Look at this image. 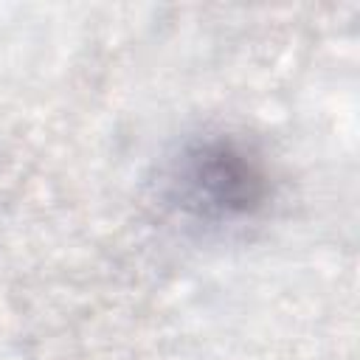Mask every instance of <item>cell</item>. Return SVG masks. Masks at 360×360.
I'll list each match as a JSON object with an SVG mask.
<instances>
[{"label": "cell", "instance_id": "6da1fadb", "mask_svg": "<svg viewBox=\"0 0 360 360\" xmlns=\"http://www.w3.org/2000/svg\"><path fill=\"white\" fill-rule=\"evenodd\" d=\"M273 186L264 158L236 135H197L180 146L166 169L172 208L208 228L242 225L270 202Z\"/></svg>", "mask_w": 360, "mask_h": 360}]
</instances>
